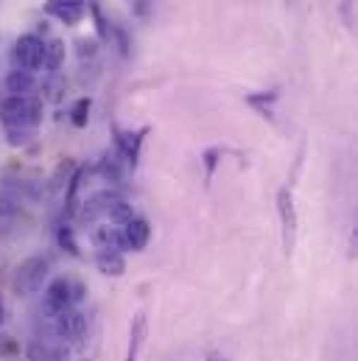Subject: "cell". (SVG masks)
Masks as SVG:
<instances>
[{"mask_svg": "<svg viewBox=\"0 0 358 361\" xmlns=\"http://www.w3.org/2000/svg\"><path fill=\"white\" fill-rule=\"evenodd\" d=\"M95 269L106 277H123L126 271V261H123V252H115V250H98L95 255Z\"/></svg>", "mask_w": 358, "mask_h": 361, "instance_id": "12", "label": "cell"}, {"mask_svg": "<svg viewBox=\"0 0 358 361\" xmlns=\"http://www.w3.org/2000/svg\"><path fill=\"white\" fill-rule=\"evenodd\" d=\"M17 199H11V196H6V193H0V216H14L17 213Z\"/></svg>", "mask_w": 358, "mask_h": 361, "instance_id": "24", "label": "cell"}, {"mask_svg": "<svg viewBox=\"0 0 358 361\" xmlns=\"http://www.w3.org/2000/svg\"><path fill=\"white\" fill-rule=\"evenodd\" d=\"M121 238H123V250H132V252H143L149 247V238H152V224L140 216H135L129 224L121 227Z\"/></svg>", "mask_w": 358, "mask_h": 361, "instance_id": "7", "label": "cell"}, {"mask_svg": "<svg viewBox=\"0 0 358 361\" xmlns=\"http://www.w3.org/2000/svg\"><path fill=\"white\" fill-rule=\"evenodd\" d=\"M90 109H92V101H90L87 95H85V98H79V101L73 104V109H70V121H73V126H79V129H85V126H87Z\"/></svg>", "mask_w": 358, "mask_h": 361, "instance_id": "19", "label": "cell"}, {"mask_svg": "<svg viewBox=\"0 0 358 361\" xmlns=\"http://www.w3.org/2000/svg\"><path fill=\"white\" fill-rule=\"evenodd\" d=\"M45 11L65 25H76L87 14V0H48Z\"/></svg>", "mask_w": 358, "mask_h": 361, "instance_id": "8", "label": "cell"}, {"mask_svg": "<svg viewBox=\"0 0 358 361\" xmlns=\"http://www.w3.org/2000/svg\"><path fill=\"white\" fill-rule=\"evenodd\" d=\"M135 11H137L140 17H146V14H149V3H146V0H137V6H135Z\"/></svg>", "mask_w": 358, "mask_h": 361, "instance_id": "26", "label": "cell"}, {"mask_svg": "<svg viewBox=\"0 0 358 361\" xmlns=\"http://www.w3.org/2000/svg\"><path fill=\"white\" fill-rule=\"evenodd\" d=\"M42 56H45V42L37 34H23L14 42L11 59H14V68L17 71H28V73L39 71L42 68Z\"/></svg>", "mask_w": 358, "mask_h": 361, "instance_id": "5", "label": "cell"}, {"mask_svg": "<svg viewBox=\"0 0 358 361\" xmlns=\"http://www.w3.org/2000/svg\"><path fill=\"white\" fill-rule=\"evenodd\" d=\"M146 331H149L146 314L137 311L132 317V325H129V348H126V359L123 361H140V350H143V342H146Z\"/></svg>", "mask_w": 358, "mask_h": 361, "instance_id": "10", "label": "cell"}, {"mask_svg": "<svg viewBox=\"0 0 358 361\" xmlns=\"http://www.w3.org/2000/svg\"><path fill=\"white\" fill-rule=\"evenodd\" d=\"M48 271H51L48 258H39V255L25 258V261L17 267L14 280H11L14 294H17V297H31V294H37V291L42 288V283L48 280Z\"/></svg>", "mask_w": 358, "mask_h": 361, "instance_id": "3", "label": "cell"}, {"mask_svg": "<svg viewBox=\"0 0 358 361\" xmlns=\"http://www.w3.org/2000/svg\"><path fill=\"white\" fill-rule=\"evenodd\" d=\"M0 123L6 132H34L42 123V98L8 95L0 101Z\"/></svg>", "mask_w": 358, "mask_h": 361, "instance_id": "1", "label": "cell"}, {"mask_svg": "<svg viewBox=\"0 0 358 361\" xmlns=\"http://www.w3.org/2000/svg\"><path fill=\"white\" fill-rule=\"evenodd\" d=\"M87 8L92 11V20H95V28H98V37H101V39H109V34H112V25H109V20L104 17L101 6H98V3H87Z\"/></svg>", "mask_w": 358, "mask_h": 361, "instance_id": "20", "label": "cell"}, {"mask_svg": "<svg viewBox=\"0 0 358 361\" xmlns=\"http://www.w3.org/2000/svg\"><path fill=\"white\" fill-rule=\"evenodd\" d=\"M207 361H224V356H221V353H210V356H207Z\"/></svg>", "mask_w": 358, "mask_h": 361, "instance_id": "28", "label": "cell"}, {"mask_svg": "<svg viewBox=\"0 0 358 361\" xmlns=\"http://www.w3.org/2000/svg\"><path fill=\"white\" fill-rule=\"evenodd\" d=\"M132 219H135V210H132V204H129L126 199H118V202L112 204L109 216H106V221L115 224V227H123V224H129Z\"/></svg>", "mask_w": 358, "mask_h": 361, "instance_id": "16", "label": "cell"}, {"mask_svg": "<svg viewBox=\"0 0 358 361\" xmlns=\"http://www.w3.org/2000/svg\"><path fill=\"white\" fill-rule=\"evenodd\" d=\"M65 65V42L62 39H51L45 42V56H42V68L48 73H56Z\"/></svg>", "mask_w": 358, "mask_h": 361, "instance_id": "14", "label": "cell"}, {"mask_svg": "<svg viewBox=\"0 0 358 361\" xmlns=\"http://www.w3.org/2000/svg\"><path fill=\"white\" fill-rule=\"evenodd\" d=\"M339 11H342V23L347 31L356 28V0H342L339 3Z\"/></svg>", "mask_w": 358, "mask_h": 361, "instance_id": "22", "label": "cell"}, {"mask_svg": "<svg viewBox=\"0 0 358 361\" xmlns=\"http://www.w3.org/2000/svg\"><path fill=\"white\" fill-rule=\"evenodd\" d=\"M218 157H221V149H207L204 157H202V160H204V171H207V174H204L207 182L213 180V171H216V166H218Z\"/></svg>", "mask_w": 358, "mask_h": 361, "instance_id": "23", "label": "cell"}, {"mask_svg": "<svg viewBox=\"0 0 358 361\" xmlns=\"http://www.w3.org/2000/svg\"><path fill=\"white\" fill-rule=\"evenodd\" d=\"M277 213H280V227H283V250H285V255H291L297 247L300 219H297V204H294V193L288 185H283L277 190Z\"/></svg>", "mask_w": 358, "mask_h": 361, "instance_id": "4", "label": "cell"}, {"mask_svg": "<svg viewBox=\"0 0 358 361\" xmlns=\"http://www.w3.org/2000/svg\"><path fill=\"white\" fill-rule=\"evenodd\" d=\"M280 98L277 90H268V92H255V95H247V104L249 106H258L264 115H268V104H274Z\"/></svg>", "mask_w": 358, "mask_h": 361, "instance_id": "21", "label": "cell"}, {"mask_svg": "<svg viewBox=\"0 0 358 361\" xmlns=\"http://www.w3.org/2000/svg\"><path fill=\"white\" fill-rule=\"evenodd\" d=\"M118 199H123L118 190H101V193L90 196L87 202H85V207H82V221H85V224H95V221L106 219L109 210H112V204H115Z\"/></svg>", "mask_w": 358, "mask_h": 361, "instance_id": "6", "label": "cell"}, {"mask_svg": "<svg viewBox=\"0 0 358 361\" xmlns=\"http://www.w3.org/2000/svg\"><path fill=\"white\" fill-rule=\"evenodd\" d=\"M85 169L73 171V177L68 180V193H65V216H76L79 210V188H82V180H85Z\"/></svg>", "mask_w": 358, "mask_h": 361, "instance_id": "15", "label": "cell"}, {"mask_svg": "<svg viewBox=\"0 0 358 361\" xmlns=\"http://www.w3.org/2000/svg\"><path fill=\"white\" fill-rule=\"evenodd\" d=\"M34 73H28V71H11L8 76H6V90H8V95H31V90H34Z\"/></svg>", "mask_w": 358, "mask_h": 361, "instance_id": "13", "label": "cell"}, {"mask_svg": "<svg viewBox=\"0 0 358 361\" xmlns=\"http://www.w3.org/2000/svg\"><path fill=\"white\" fill-rule=\"evenodd\" d=\"M121 163H123V160H118V157H109V154H106V157L98 163V174H101L106 182H121V177H123Z\"/></svg>", "mask_w": 358, "mask_h": 361, "instance_id": "18", "label": "cell"}, {"mask_svg": "<svg viewBox=\"0 0 358 361\" xmlns=\"http://www.w3.org/2000/svg\"><path fill=\"white\" fill-rule=\"evenodd\" d=\"M288 3H297V0H288Z\"/></svg>", "mask_w": 358, "mask_h": 361, "instance_id": "29", "label": "cell"}, {"mask_svg": "<svg viewBox=\"0 0 358 361\" xmlns=\"http://www.w3.org/2000/svg\"><path fill=\"white\" fill-rule=\"evenodd\" d=\"M90 241L95 244V250H115V252H123V238H121V227H109V224H104V227H95L92 233H90Z\"/></svg>", "mask_w": 358, "mask_h": 361, "instance_id": "11", "label": "cell"}, {"mask_svg": "<svg viewBox=\"0 0 358 361\" xmlns=\"http://www.w3.org/2000/svg\"><path fill=\"white\" fill-rule=\"evenodd\" d=\"M95 51H98V42H95V39H79V56H82V59H85V56L92 59Z\"/></svg>", "mask_w": 358, "mask_h": 361, "instance_id": "25", "label": "cell"}, {"mask_svg": "<svg viewBox=\"0 0 358 361\" xmlns=\"http://www.w3.org/2000/svg\"><path fill=\"white\" fill-rule=\"evenodd\" d=\"M149 129H140V132H123V129H115V149H118V157L123 163H137L140 157V146H143V135Z\"/></svg>", "mask_w": 358, "mask_h": 361, "instance_id": "9", "label": "cell"}, {"mask_svg": "<svg viewBox=\"0 0 358 361\" xmlns=\"http://www.w3.org/2000/svg\"><path fill=\"white\" fill-rule=\"evenodd\" d=\"M6 319V302H3V297H0V322Z\"/></svg>", "mask_w": 358, "mask_h": 361, "instance_id": "27", "label": "cell"}, {"mask_svg": "<svg viewBox=\"0 0 358 361\" xmlns=\"http://www.w3.org/2000/svg\"><path fill=\"white\" fill-rule=\"evenodd\" d=\"M85 297V288L68 277H56L48 283L45 294H42V317H56L68 308H76Z\"/></svg>", "mask_w": 358, "mask_h": 361, "instance_id": "2", "label": "cell"}, {"mask_svg": "<svg viewBox=\"0 0 358 361\" xmlns=\"http://www.w3.org/2000/svg\"><path fill=\"white\" fill-rule=\"evenodd\" d=\"M56 244L62 247V250H68L73 258H79L82 252H79V244H76V235H73V227L70 224H59L56 227Z\"/></svg>", "mask_w": 358, "mask_h": 361, "instance_id": "17", "label": "cell"}]
</instances>
